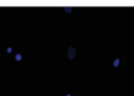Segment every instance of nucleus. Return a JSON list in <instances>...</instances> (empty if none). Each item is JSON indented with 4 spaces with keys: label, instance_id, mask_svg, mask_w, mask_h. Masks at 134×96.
I'll return each mask as SVG.
<instances>
[{
    "label": "nucleus",
    "instance_id": "obj_3",
    "mask_svg": "<svg viewBox=\"0 0 134 96\" xmlns=\"http://www.w3.org/2000/svg\"><path fill=\"white\" fill-rule=\"evenodd\" d=\"M65 11L67 13H70V11H71V7H65Z\"/></svg>",
    "mask_w": 134,
    "mask_h": 96
},
{
    "label": "nucleus",
    "instance_id": "obj_4",
    "mask_svg": "<svg viewBox=\"0 0 134 96\" xmlns=\"http://www.w3.org/2000/svg\"><path fill=\"white\" fill-rule=\"evenodd\" d=\"M16 60L20 61V60H21V55H20V54H17V55H16Z\"/></svg>",
    "mask_w": 134,
    "mask_h": 96
},
{
    "label": "nucleus",
    "instance_id": "obj_1",
    "mask_svg": "<svg viewBox=\"0 0 134 96\" xmlns=\"http://www.w3.org/2000/svg\"><path fill=\"white\" fill-rule=\"evenodd\" d=\"M74 56H76V49L72 48V47H69L68 48V59L72 60Z\"/></svg>",
    "mask_w": 134,
    "mask_h": 96
},
{
    "label": "nucleus",
    "instance_id": "obj_2",
    "mask_svg": "<svg viewBox=\"0 0 134 96\" xmlns=\"http://www.w3.org/2000/svg\"><path fill=\"white\" fill-rule=\"evenodd\" d=\"M119 64H120V60L117 59V60H115V62H114V66L116 67V66H117V65H119Z\"/></svg>",
    "mask_w": 134,
    "mask_h": 96
}]
</instances>
